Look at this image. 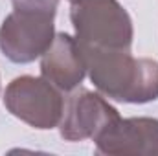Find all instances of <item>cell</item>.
Here are the masks:
<instances>
[{
    "mask_svg": "<svg viewBox=\"0 0 158 156\" xmlns=\"http://www.w3.org/2000/svg\"><path fill=\"white\" fill-rule=\"evenodd\" d=\"M99 154L109 156H158V119L116 117L96 138Z\"/></svg>",
    "mask_w": 158,
    "mask_h": 156,
    "instance_id": "6",
    "label": "cell"
},
{
    "mask_svg": "<svg viewBox=\"0 0 158 156\" xmlns=\"http://www.w3.org/2000/svg\"><path fill=\"white\" fill-rule=\"evenodd\" d=\"M70 20L83 48L131 50L132 18L118 0H72Z\"/></svg>",
    "mask_w": 158,
    "mask_h": 156,
    "instance_id": "3",
    "label": "cell"
},
{
    "mask_svg": "<svg viewBox=\"0 0 158 156\" xmlns=\"http://www.w3.org/2000/svg\"><path fill=\"white\" fill-rule=\"evenodd\" d=\"M59 0H13V11L0 26V51L17 64L42 57L55 39Z\"/></svg>",
    "mask_w": 158,
    "mask_h": 156,
    "instance_id": "2",
    "label": "cell"
},
{
    "mask_svg": "<svg viewBox=\"0 0 158 156\" xmlns=\"http://www.w3.org/2000/svg\"><path fill=\"white\" fill-rule=\"evenodd\" d=\"M86 74L109 99L143 105L158 99V61L134 57L131 50L83 48Z\"/></svg>",
    "mask_w": 158,
    "mask_h": 156,
    "instance_id": "1",
    "label": "cell"
},
{
    "mask_svg": "<svg viewBox=\"0 0 158 156\" xmlns=\"http://www.w3.org/2000/svg\"><path fill=\"white\" fill-rule=\"evenodd\" d=\"M70 2H72V0H70Z\"/></svg>",
    "mask_w": 158,
    "mask_h": 156,
    "instance_id": "8",
    "label": "cell"
},
{
    "mask_svg": "<svg viewBox=\"0 0 158 156\" xmlns=\"http://www.w3.org/2000/svg\"><path fill=\"white\" fill-rule=\"evenodd\" d=\"M40 74L61 92L76 90L86 76V61L77 39L55 33L52 46L40 57Z\"/></svg>",
    "mask_w": 158,
    "mask_h": 156,
    "instance_id": "7",
    "label": "cell"
},
{
    "mask_svg": "<svg viewBox=\"0 0 158 156\" xmlns=\"http://www.w3.org/2000/svg\"><path fill=\"white\" fill-rule=\"evenodd\" d=\"M4 105L11 116L39 130L59 127L64 112L61 90L42 76L15 77L6 86Z\"/></svg>",
    "mask_w": 158,
    "mask_h": 156,
    "instance_id": "4",
    "label": "cell"
},
{
    "mask_svg": "<svg viewBox=\"0 0 158 156\" xmlns=\"http://www.w3.org/2000/svg\"><path fill=\"white\" fill-rule=\"evenodd\" d=\"M116 117H119V112L103 97V94L77 86L64 101L59 132L66 142L94 140Z\"/></svg>",
    "mask_w": 158,
    "mask_h": 156,
    "instance_id": "5",
    "label": "cell"
}]
</instances>
